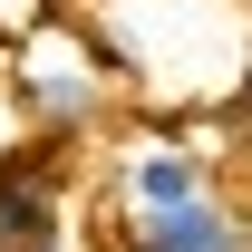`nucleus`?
I'll return each instance as SVG.
<instances>
[{"label": "nucleus", "instance_id": "3", "mask_svg": "<svg viewBox=\"0 0 252 252\" xmlns=\"http://www.w3.org/2000/svg\"><path fill=\"white\" fill-rule=\"evenodd\" d=\"M194 194H214V165L194 156L185 136H146V146L126 156V175H117V204H126V223L175 214V204H194Z\"/></svg>", "mask_w": 252, "mask_h": 252}, {"label": "nucleus", "instance_id": "1", "mask_svg": "<svg viewBox=\"0 0 252 252\" xmlns=\"http://www.w3.org/2000/svg\"><path fill=\"white\" fill-rule=\"evenodd\" d=\"M107 97H117V59L78 20H30L10 39V107L30 117V136H49V146L88 136L107 117Z\"/></svg>", "mask_w": 252, "mask_h": 252}, {"label": "nucleus", "instance_id": "2", "mask_svg": "<svg viewBox=\"0 0 252 252\" xmlns=\"http://www.w3.org/2000/svg\"><path fill=\"white\" fill-rule=\"evenodd\" d=\"M39 243H68V165L49 136L0 146V252H39Z\"/></svg>", "mask_w": 252, "mask_h": 252}, {"label": "nucleus", "instance_id": "5", "mask_svg": "<svg viewBox=\"0 0 252 252\" xmlns=\"http://www.w3.org/2000/svg\"><path fill=\"white\" fill-rule=\"evenodd\" d=\"M0 20H20V30H30V20H49V0H0Z\"/></svg>", "mask_w": 252, "mask_h": 252}, {"label": "nucleus", "instance_id": "6", "mask_svg": "<svg viewBox=\"0 0 252 252\" xmlns=\"http://www.w3.org/2000/svg\"><path fill=\"white\" fill-rule=\"evenodd\" d=\"M0 49H10V20H0Z\"/></svg>", "mask_w": 252, "mask_h": 252}, {"label": "nucleus", "instance_id": "7", "mask_svg": "<svg viewBox=\"0 0 252 252\" xmlns=\"http://www.w3.org/2000/svg\"><path fill=\"white\" fill-rule=\"evenodd\" d=\"M39 252H68V243H39Z\"/></svg>", "mask_w": 252, "mask_h": 252}, {"label": "nucleus", "instance_id": "4", "mask_svg": "<svg viewBox=\"0 0 252 252\" xmlns=\"http://www.w3.org/2000/svg\"><path fill=\"white\" fill-rule=\"evenodd\" d=\"M117 243H136V252H252V223L223 204V185L214 194H194V204H175V214H146V223H126Z\"/></svg>", "mask_w": 252, "mask_h": 252}]
</instances>
